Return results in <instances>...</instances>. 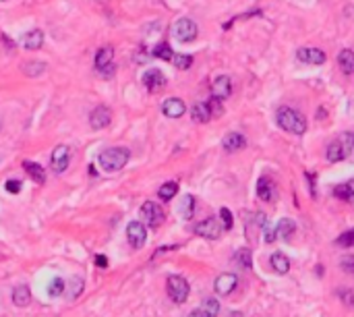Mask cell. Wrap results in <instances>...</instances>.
I'll return each mask as SVG.
<instances>
[{
	"label": "cell",
	"instance_id": "obj_4",
	"mask_svg": "<svg viewBox=\"0 0 354 317\" xmlns=\"http://www.w3.org/2000/svg\"><path fill=\"white\" fill-rule=\"evenodd\" d=\"M96 68L97 73L102 77H112L114 71H116V67H114V50L112 46H102V48L97 50L96 54Z\"/></svg>",
	"mask_w": 354,
	"mask_h": 317
},
{
	"label": "cell",
	"instance_id": "obj_41",
	"mask_svg": "<svg viewBox=\"0 0 354 317\" xmlns=\"http://www.w3.org/2000/svg\"><path fill=\"white\" fill-rule=\"evenodd\" d=\"M340 266H342L344 272L354 274V255H344L342 261H340Z\"/></svg>",
	"mask_w": 354,
	"mask_h": 317
},
{
	"label": "cell",
	"instance_id": "obj_27",
	"mask_svg": "<svg viewBox=\"0 0 354 317\" xmlns=\"http://www.w3.org/2000/svg\"><path fill=\"white\" fill-rule=\"evenodd\" d=\"M275 228H278V236L290 238L292 234H294V230H296V224H294V220H290V218H282L278 224H275Z\"/></svg>",
	"mask_w": 354,
	"mask_h": 317
},
{
	"label": "cell",
	"instance_id": "obj_28",
	"mask_svg": "<svg viewBox=\"0 0 354 317\" xmlns=\"http://www.w3.org/2000/svg\"><path fill=\"white\" fill-rule=\"evenodd\" d=\"M176 193H178V184L176 183H164L161 187L158 189V197L161 199V201H170Z\"/></svg>",
	"mask_w": 354,
	"mask_h": 317
},
{
	"label": "cell",
	"instance_id": "obj_6",
	"mask_svg": "<svg viewBox=\"0 0 354 317\" xmlns=\"http://www.w3.org/2000/svg\"><path fill=\"white\" fill-rule=\"evenodd\" d=\"M141 218H143V222H147V226H151V228H158L161 222H164V210L158 205V203H153V201H145V203L141 205Z\"/></svg>",
	"mask_w": 354,
	"mask_h": 317
},
{
	"label": "cell",
	"instance_id": "obj_3",
	"mask_svg": "<svg viewBox=\"0 0 354 317\" xmlns=\"http://www.w3.org/2000/svg\"><path fill=\"white\" fill-rule=\"evenodd\" d=\"M197 32H199L197 23L193 19H187V17L178 19L172 25V29H170L172 37H174V40H178V42H193L197 37Z\"/></svg>",
	"mask_w": 354,
	"mask_h": 317
},
{
	"label": "cell",
	"instance_id": "obj_46",
	"mask_svg": "<svg viewBox=\"0 0 354 317\" xmlns=\"http://www.w3.org/2000/svg\"><path fill=\"white\" fill-rule=\"evenodd\" d=\"M187 317H205V315H203V311H201V309H199V311H193V313H189Z\"/></svg>",
	"mask_w": 354,
	"mask_h": 317
},
{
	"label": "cell",
	"instance_id": "obj_5",
	"mask_svg": "<svg viewBox=\"0 0 354 317\" xmlns=\"http://www.w3.org/2000/svg\"><path fill=\"white\" fill-rule=\"evenodd\" d=\"M168 295L174 303H184L189 299V282L182 276H170L168 278Z\"/></svg>",
	"mask_w": 354,
	"mask_h": 317
},
{
	"label": "cell",
	"instance_id": "obj_21",
	"mask_svg": "<svg viewBox=\"0 0 354 317\" xmlns=\"http://www.w3.org/2000/svg\"><path fill=\"white\" fill-rule=\"evenodd\" d=\"M338 65H340V68L346 75H352L354 73V52L352 50H342L340 54H338Z\"/></svg>",
	"mask_w": 354,
	"mask_h": 317
},
{
	"label": "cell",
	"instance_id": "obj_15",
	"mask_svg": "<svg viewBox=\"0 0 354 317\" xmlns=\"http://www.w3.org/2000/svg\"><path fill=\"white\" fill-rule=\"evenodd\" d=\"M244 145H247V139H244V135H241V133H228L224 139H222V148H224V151H228V153L242 150Z\"/></svg>",
	"mask_w": 354,
	"mask_h": 317
},
{
	"label": "cell",
	"instance_id": "obj_33",
	"mask_svg": "<svg viewBox=\"0 0 354 317\" xmlns=\"http://www.w3.org/2000/svg\"><path fill=\"white\" fill-rule=\"evenodd\" d=\"M236 264H241L244 269H251V249L236 251Z\"/></svg>",
	"mask_w": 354,
	"mask_h": 317
},
{
	"label": "cell",
	"instance_id": "obj_42",
	"mask_svg": "<svg viewBox=\"0 0 354 317\" xmlns=\"http://www.w3.org/2000/svg\"><path fill=\"white\" fill-rule=\"evenodd\" d=\"M263 238H265V243H274L275 238H278V228L272 226V224H265V234H263Z\"/></svg>",
	"mask_w": 354,
	"mask_h": 317
},
{
	"label": "cell",
	"instance_id": "obj_18",
	"mask_svg": "<svg viewBox=\"0 0 354 317\" xmlns=\"http://www.w3.org/2000/svg\"><path fill=\"white\" fill-rule=\"evenodd\" d=\"M213 117L209 106H207V102H197L191 106V118H193L195 122H201V125H205V122H209V118Z\"/></svg>",
	"mask_w": 354,
	"mask_h": 317
},
{
	"label": "cell",
	"instance_id": "obj_40",
	"mask_svg": "<svg viewBox=\"0 0 354 317\" xmlns=\"http://www.w3.org/2000/svg\"><path fill=\"white\" fill-rule=\"evenodd\" d=\"M338 297L344 300V305L354 307V290H350V288H340V290H338Z\"/></svg>",
	"mask_w": 354,
	"mask_h": 317
},
{
	"label": "cell",
	"instance_id": "obj_13",
	"mask_svg": "<svg viewBox=\"0 0 354 317\" xmlns=\"http://www.w3.org/2000/svg\"><path fill=\"white\" fill-rule=\"evenodd\" d=\"M143 85L149 91H160V89L166 87V77L161 71H158V68H151V71H147L143 75Z\"/></svg>",
	"mask_w": 354,
	"mask_h": 317
},
{
	"label": "cell",
	"instance_id": "obj_35",
	"mask_svg": "<svg viewBox=\"0 0 354 317\" xmlns=\"http://www.w3.org/2000/svg\"><path fill=\"white\" fill-rule=\"evenodd\" d=\"M334 195H336L338 199H344V201H352V199H354L352 191L348 189V184H338V187L334 189Z\"/></svg>",
	"mask_w": 354,
	"mask_h": 317
},
{
	"label": "cell",
	"instance_id": "obj_47",
	"mask_svg": "<svg viewBox=\"0 0 354 317\" xmlns=\"http://www.w3.org/2000/svg\"><path fill=\"white\" fill-rule=\"evenodd\" d=\"M348 189H350V191H352V195H354V179H352V181H350V183H348Z\"/></svg>",
	"mask_w": 354,
	"mask_h": 317
},
{
	"label": "cell",
	"instance_id": "obj_43",
	"mask_svg": "<svg viewBox=\"0 0 354 317\" xmlns=\"http://www.w3.org/2000/svg\"><path fill=\"white\" fill-rule=\"evenodd\" d=\"M6 191L9 193H13V195H17V193L21 191V181H6Z\"/></svg>",
	"mask_w": 354,
	"mask_h": 317
},
{
	"label": "cell",
	"instance_id": "obj_9",
	"mask_svg": "<svg viewBox=\"0 0 354 317\" xmlns=\"http://www.w3.org/2000/svg\"><path fill=\"white\" fill-rule=\"evenodd\" d=\"M127 236H129V243L135 249H141L145 241H147V228H145L143 222H130L127 226Z\"/></svg>",
	"mask_w": 354,
	"mask_h": 317
},
{
	"label": "cell",
	"instance_id": "obj_2",
	"mask_svg": "<svg viewBox=\"0 0 354 317\" xmlns=\"http://www.w3.org/2000/svg\"><path fill=\"white\" fill-rule=\"evenodd\" d=\"M275 120H278V125H280L284 131H288V133L303 135L305 131H306V122H305V118H303V114L296 112L294 108H288V106L278 108Z\"/></svg>",
	"mask_w": 354,
	"mask_h": 317
},
{
	"label": "cell",
	"instance_id": "obj_45",
	"mask_svg": "<svg viewBox=\"0 0 354 317\" xmlns=\"http://www.w3.org/2000/svg\"><path fill=\"white\" fill-rule=\"evenodd\" d=\"M96 266H99V267H106V266H108V259L104 257V255H97V257H96Z\"/></svg>",
	"mask_w": 354,
	"mask_h": 317
},
{
	"label": "cell",
	"instance_id": "obj_20",
	"mask_svg": "<svg viewBox=\"0 0 354 317\" xmlns=\"http://www.w3.org/2000/svg\"><path fill=\"white\" fill-rule=\"evenodd\" d=\"M23 46H25V50H40L44 46V32L33 29V32L25 33V37H23Z\"/></svg>",
	"mask_w": 354,
	"mask_h": 317
},
{
	"label": "cell",
	"instance_id": "obj_11",
	"mask_svg": "<svg viewBox=\"0 0 354 317\" xmlns=\"http://www.w3.org/2000/svg\"><path fill=\"white\" fill-rule=\"evenodd\" d=\"M236 284H238V276L236 274H222V276L215 278L213 290L218 292V295L226 297V295H230V292L236 288Z\"/></svg>",
	"mask_w": 354,
	"mask_h": 317
},
{
	"label": "cell",
	"instance_id": "obj_17",
	"mask_svg": "<svg viewBox=\"0 0 354 317\" xmlns=\"http://www.w3.org/2000/svg\"><path fill=\"white\" fill-rule=\"evenodd\" d=\"M257 195L263 199V201H272L275 199V184L269 176H261L259 183H257Z\"/></svg>",
	"mask_w": 354,
	"mask_h": 317
},
{
	"label": "cell",
	"instance_id": "obj_19",
	"mask_svg": "<svg viewBox=\"0 0 354 317\" xmlns=\"http://www.w3.org/2000/svg\"><path fill=\"white\" fill-rule=\"evenodd\" d=\"M344 158H346V150H344L342 139H336V141L327 145V162L336 164V162H342Z\"/></svg>",
	"mask_w": 354,
	"mask_h": 317
},
{
	"label": "cell",
	"instance_id": "obj_8",
	"mask_svg": "<svg viewBox=\"0 0 354 317\" xmlns=\"http://www.w3.org/2000/svg\"><path fill=\"white\" fill-rule=\"evenodd\" d=\"M195 234L209 238V241H215L222 234V222H218V218H207L203 222H199L195 226Z\"/></svg>",
	"mask_w": 354,
	"mask_h": 317
},
{
	"label": "cell",
	"instance_id": "obj_25",
	"mask_svg": "<svg viewBox=\"0 0 354 317\" xmlns=\"http://www.w3.org/2000/svg\"><path fill=\"white\" fill-rule=\"evenodd\" d=\"M29 300H32V290L27 286H17L13 292V303L17 307H27Z\"/></svg>",
	"mask_w": 354,
	"mask_h": 317
},
{
	"label": "cell",
	"instance_id": "obj_38",
	"mask_svg": "<svg viewBox=\"0 0 354 317\" xmlns=\"http://www.w3.org/2000/svg\"><path fill=\"white\" fill-rule=\"evenodd\" d=\"M207 106H209V110H211L213 117H220V114L224 112V106H222V98H218V96H213L209 102H207Z\"/></svg>",
	"mask_w": 354,
	"mask_h": 317
},
{
	"label": "cell",
	"instance_id": "obj_31",
	"mask_svg": "<svg viewBox=\"0 0 354 317\" xmlns=\"http://www.w3.org/2000/svg\"><path fill=\"white\" fill-rule=\"evenodd\" d=\"M64 290H66V284H64L63 278H54L52 284L48 286V295L50 297H60Z\"/></svg>",
	"mask_w": 354,
	"mask_h": 317
},
{
	"label": "cell",
	"instance_id": "obj_14",
	"mask_svg": "<svg viewBox=\"0 0 354 317\" xmlns=\"http://www.w3.org/2000/svg\"><path fill=\"white\" fill-rule=\"evenodd\" d=\"M296 56L301 63H306V65H323L325 63V52L319 50V48H301L296 52Z\"/></svg>",
	"mask_w": 354,
	"mask_h": 317
},
{
	"label": "cell",
	"instance_id": "obj_44",
	"mask_svg": "<svg viewBox=\"0 0 354 317\" xmlns=\"http://www.w3.org/2000/svg\"><path fill=\"white\" fill-rule=\"evenodd\" d=\"M305 176H306V179H309V187H311V195L315 197V174H313V172H306Z\"/></svg>",
	"mask_w": 354,
	"mask_h": 317
},
{
	"label": "cell",
	"instance_id": "obj_26",
	"mask_svg": "<svg viewBox=\"0 0 354 317\" xmlns=\"http://www.w3.org/2000/svg\"><path fill=\"white\" fill-rule=\"evenodd\" d=\"M178 212L184 220H191L195 214V197L193 195H184L180 199V205H178Z\"/></svg>",
	"mask_w": 354,
	"mask_h": 317
},
{
	"label": "cell",
	"instance_id": "obj_36",
	"mask_svg": "<svg viewBox=\"0 0 354 317\" xmlns=\"http://www.w3.org/2000/svg\"><path fill=\"white\" fill-rule=\"evenodd\" d=\"M220 220H222V226H224L226 230H230L234 226V218H232V214H230L228 207H222L220 210Z\"/></svg>",
	"mask_w": 354,
	"mask_h": 317
},
{
	"label": "cell",
	"instance_id": "obj_10",
	"mask_svg": "<svg viewBox=\"0 0 354 317\" xmlns=\"http://www.w3.org/2000/svg\"><path fill=\"white\" fill-rule=\"evenodd\" d=\"M112 122V112L108 106H97L89 114V125L91 129H106Z\"/></svg>",
	"mask_w": 354,
	"mask_h": 317
},
{
	"label": "cell",
	"instance_id": "obj_22",
	"mask_svg": "<svg viewBox=\"0 0 354 317\" xmlns=\"http://www.w3.org/2000/svg\"><path fill=\"white\" fill-rule=\"evenodd\" d=\"M23 168L27 170V174L32 176V179L37 183V184H44V181H46V172H44V168L40 166V164H35V162H23Z\"/></svg>",
	"mask_w": 354,
	"mask_h": 317
},
{
	"label": "cell",
	"instance_id": "obj_12",
	"mask_svg": "<svg viewBox=\"0 0 354 317\" xmlns=\"http://www.w3.org/2000/svg\"><path fill=\"white\" fill-rule=\"evenodd\" d=\"M161 112L166 114L168 118H180L184 112H187V106L180 98H168L164 104H161Z\"/></svg>",
	"mask_w": 354,
	"mask_h": 317
},
{
	"label": "cell",
	"instance_id": "obj_30",
	"mask_svg": "<svg viewBox=\"0 0 354 317\" xmlns=\"http://www.w3.org/2000/svg\"><path fill=\"white\" fill-rule=\"evenodd\" d=\"M201 311H203L205 317H218V313H220V303L215 299H205Z\"/></svg>",
	"mask_w": 354,
	"mask_h": 317
},
{
	"label": "cell",
	"instance_id": "obj_34",
	"mask_svg": "<svg viewBox=\"0 0 354 317\" xmlns=\"http://www.w3.org/2000/svg\"><path fill=\"white\" fill-rule=\"evenodd\" d=\"M342 143L346 150V156H350L354 162V133H344L342 135Z\"/></svg>",
	"mask_w": 354,
	"mask_h": 317
},
{
	"label": "cell",
	"instance_id": "obj_23",
	"mask_svg": "<svg viewBox=\"0 0 354 317\" xmlns=\"http://www.w3.org/2000/svg\"><path fill=\"white\" fill-rule=\"evenodd\" d=\"M272 267H274V272L275 274H288V269H290V261H288V257L284 253H274L272 255Z\"/></svg>",
	"mask_w": 354,
	"mask_h": 317
},
{
	"label": "cell",
	"instance_id": "obj_24",
	"mask_svg": "<svg viewBox=\"0 0 354 317\" xmlns=\"http://www.w3.org/2000/svg\"><path fill=\"white\" fill-rule=\"evenodd\" d=\"M21 71L25 73L27 77H40L48 71V65L46 63H40V60H32V63H25L21 67Z\"/></svg>",
	"mask_w": 354,
	"mask_h": 317
},
{
	"label": "cell",
	"instance_id": "obj_29",
	"mask_svg": "<svg viewBox=\"0 0 354 317\" xmlns=\"http://www.w3.org/2000/svg\"><path fill=\"white\" fill-rule=\"evenodd\" d=\"M153 56H158V58H161V60H170V63H172L174 52H172V48H170V44L161 42V44H158L156 48H153Z\"/></svg>",
	"mask_w": 354,
	"mask_h": 317
},
{
	"label": "cell",
	"instance_id": "obj_7",
	"mask_svg": "<svg viewBox=\"0 0 354 317\" xmlns=\"http://www.w3.org/2000/svg\"><path fill=\"white\" fill-rule=\"evenodd\" d=\"M68 162H71V148L68 145H56L52 151V158H50V166L54 172H64L68 168Z\"/></svg>",
	"mask_w": 354,
	"mask_h": 317
},
{
	"label": "cell",
	"instance_id": "obj_37",
	"mask_svg": "<svg viewBox=\"0 0 354 317\" xmlns=\"http://www.w3.org/2000/svg\"><path fill=\"white\" fill-rule=\"evenodd\" d=\"M81 292H83V280L75 276L73 280H71V290H68V297H71V299H77V297L81 295Z\"/></svg>",
	"mask_w": 354,
	"mask_h": 317
},
{
	"label": "cell",
	"instance_id": "obj_16",
	"mask_svg": "<svg viewBox=\"0 0 354 317\" xmlns=\"http://www.w3.org/2000/svg\"><path fill=\"white\" fill-rule=\"evenodd\" d=\"M211 89H213V96H218V98H228L230 94H232V85H230V77L228 75H218L213 79V85H211Z\"/></svg>",
	"mask_w": 354,
	"mask_h": 317
},
{
	"label": "cell",
	"instance_id": "obj_1",
	"mask_svg": "<svg viewBox=\"0 0 354 317\" xmlns=\"http://www.w3.org/2000/svg\"><path fill=\"white\" fill-rule=\"evenodd\" d=\"M129 160H130V151L127 148H108L97 158L104 172H118V170L127 166Z\"/></svg>",
	"mask_w": 354,
	"mask_h": 317
},
{
	"label": "cell",
	"instance_id": "obj_32",
	"mask_svg": "<svg viewBox=\"0 0 354 317\" xmlns=\"http://www.w3.org/2000/svg\"><path fill=\"white\" fill-rule=\"evenodd\" d=\"M172 63L176 68H180V71H184V68H189L191 65H193V56H189V54H174Z\"/></svg>",
	"mask_w": 354,
	"mask_h": 317
},
{
	"label": "cell",
	"instance_id": "obj_39",
	"mask_svg": "<svg viewBox=\"0 0 354 317\" xmlns=\"http://www.w3.org/2000/svg\"><path fill=\"white\" fill-rule=\"evenodd\" d=\"M336 245H340V247H354V230H348V233L340 234V236H338V241H336Z\"/></svg>",
	"mask_w": 354,
	"mask_h": 317
}]
</instances>
